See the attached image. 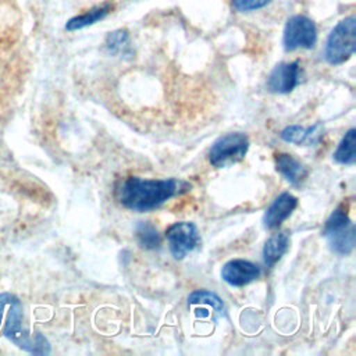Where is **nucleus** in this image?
Wrapping results in <instances>:
<instances>
[{
    "label": "nucleus",
    "mask_w": 356,
    "mask_h": 356,
    "mask_svg": "<svg viewBox=\"0 0 356 356\" xmlns=\"http://www.w3.org/2000/svg\"><path fill=\"white\" fill-rule=\"evenodd\" d=\"M334 160L339 164L353 165L356 161V129L350 128L342 140L339 142L337 150L332 154Z\"/></svg>",
    "instance_id": "obj_15"
},
{
    "label": "nucleus",
    "mask_w": 356,
    "mask_h": 356,
    "mask_svg": "<svg viewBox=\"0 0 356 356\" xmlns=\"http://www.w3.org/2000/svg\"><path fill=\"white\" fill-rule=\"evenodd\" d=\"M170 252L174 259L181 260L200 243V235L193 222L179 221L174 222L165 229Z\"/></svg>",
    "instance_id": "obj_6"
},
{
    "label": "nucleus",
    "mask_w": 356,
    "mask_h": 356,
    "mask_svg": "<svg viewBox=\"0 0 356 356\" xmlns=\"http://www.w3.org/2000/svg\"><path fill=\"white\" fill-rule=\"evenodd\" d=\"M275 168L293 186H300L309 175L306 165L288 153L275 154Z\"/></svg>",
    "instance_id": "obj_11"
},
{
    "label": "nucleus",
    "mask_w": 356,
    "mask_h": 356,
    "mask_svg": "<svg viewBox=\"0 0 356 356\" xmlns=\"http://www.w3.org/2000/svg\"><path fill=\"white\" fill-rule=\"evenodd\" d=\"M135 238L138 245L146 250L159 249L161 245V236L157 228L149 221H139L135 227Z\"/></svg>",
    "instance_id": "obj_16"
},
{
    "label": "nucleus",
    "mask_w": 356,
    "mask_h": 356,
    "mask_svg": "<svg viewBox=\"0 0 356 356\" xmlns=\"http://www.w3.org/2000/svg\"><path fill=\"white\" fill-rule=\"evenodd\" d=\"M0 328L6 338L26 352L35 355H46L50 352V345L42 334L31 335V332L24 328L21 303L10 293L0 295Z\"/></svg>",
    "instance_id": "obj_2"
},
{
    "label": "nucleus",
    "mask_w": 356,
    "mask_h": 356,
    "mask_svg": "<svg viewBox=\"0 0 356 356\" xmlns=\"http://www.w3.org/2000/svg\"><path fill=\"white\" fill-rule=\"evenodd\" d=\"M111 8H113V6L108 1H106L103 4H99V6H95V7L86 10L85 13L70 18L65 24V29L72 32V31H78V29H83L86 26H90V25L96 24L97 21H102L103 18H106L110 14Z\"/></svg>",
    "instance_id": "obj_12"
},
{
    "label": "nucleus",
    "mask_w": 356,
    "mask_h": 356,
    "mask_svg": "<svg viewBox=\"0 0 356 356\" xmlns=\"http://www.w3.org/2000/svg\"><path fill=\"white\" fill-rule=\"evenodd\" d=\"M188 303L189 305H207L220 313L224 310V302L221 300V298L218 295H216L214 292H210L206 289L193 291L188 298Z\"/></svg>",
    "instance_id": "obj_19"
},
{
    "label": "nucleus",
    "mask_w": 356,
    "mask_h": 356,
    "mask_svg": "<svg viewBox=\"0 0 356 356\" xmlns=\"http://www.w3.org/2000/svg\"><path fill=\"white\" fill-rule=\"evenodd\" d=\"M298 207V199L291 195L289 192L281 193L275 200L270 204L267 209L264 217H263V224L267 229H274L280 227L291 214L292 211Z\"/></svg>",
    "instance_id": "obj_9"
},
{
    "label": "nucleus",
    "mask_w": 356,
    "mask_h": 356,
    "mask_svg": "<svg viewBox=\"0 0 356 356\" xmlns=\"http://www.w3.org/2000/svg\"><path fill=\"white\" fill-rule=\"evenodd\" d=\"M104 46L107 51L113 56L122 54V56H132L134 50L129 40V33L127 29H115L106 36Z\"/></svg>",
    "instance_id": "obj_17"
},
{
    "label": "nucleus",
    "mask_w": 356,
    "mask_h": 356,
    "mask_svg": "<svg viewBox=\"0 0 356 356\" xmlns=\"http://www.w3.org/2000/svg\"><path fill=\"white\" fill-rule=\"evenodd\" d=\"M191 184L177 179H145L128 177L115 186V197L124 207L134 211H149L160 207L168 199L185 193Z\"/></svg>",
    "instance_id": "obj_1"
},
{
    "label": "nucleus",
    "mask_w": 356,
    "mask_h": 356,
    "mask_svg": "<svg viewBox=\"0 0 356 356\" xmlns=\"http://www.w3.org/2000/svg\"><path fill=\"white\" fill-rule=\"evenodd\" d=\"M327 239H328L330 248L335 253L342 254V256L349 254L353 250L355 242H356V228H355V224L352 222L345 229L327 236Z\"/></svg>",
    "instance_id": "obj_14"
},
{
    "label": "nucleus",
    "mask_w": 356,
    "mask_h": 356,
    "mask_svg": "<svg viewBox=\"0 0 356 356\" xmlns=\"http://www.w3.org/2000/svg\"><path fill=\"white\" fill-rule=\"evenodd\" d=\"M273 0H231L232 7L239 13H249L268 6Z\"/></svg>",
    "instance_id": "obj_20"
},
{
    "label": "nucleus",
    "mask_w": 356,
    "mask_h": 356,
    "mask_svg": "<svg viewBox=\"0 0 356 356\" xmlns=\"http://www.w3.org/2000/svg\"><path fill=\"white\" fill-rule=\"evenodd\" d=\"M352 224V220L348 216V211L343 206H338L331 216L327 218L325 224H324V229H323V235L327 238L332 234H337L342 229H345L346 227H349Z\"/></svg>",
    "instance_id": "obj_18"
},
{
    "label": "nucleus",
    "mask_w": 356,
    "mask_h": 356,
    "mask_svg": "<svg viewBox=\"0 0 356 356\" xmlns=\"http://www.w3.org/2000/svg\"><path fill=\"white\" fill-rule=\"evenodd\" d=\"M289 248V232L282 231L273 234L264 243L263 259L267 267H273Z\"/></svg>",
    "instance_id": "obj_13"
},
{
    "label": "nucleus",
    "mask_w": 356,
    "mask_h": 356,
    "mask_svg": "<svg viewBox=\"0 0 356 356\" xmlns=\"http://www.w3.org/2000/svg\"><path fill=\"white\" fill-rule=\"evenodd\" d=\"M302 78V68L299 61L281 63L268 75L267 88L273 93H289L299 83Z\"/></svg>",
    "instance_id": "obj_7"
},
{
    "label": "nucleus",
    "mask_w": 356,
    "mask_h": 356,
    "mask_svg": "<svg viewBox=\"0 0 356 356\" xmlns=\"http://www.w3.org/2000/svg\"><path fill=\"white\" fill-rule=\"evenodd\" d=\"M281 139L288 143L295 145H306V146H314L320 143V140L324 136V127L323 124L317 122L313 127H300V125H288L285 127L281 134Z\"/></svg>",
    "instance_id": "obj_10"
},
{
    "label": "nucleus",
    "mask_w": 356,
    "mask_h": 356,
    "mask_svg": "<svg viewBox=\"0 0 356 356\" xmlns=\"http://www.w3.org/2000/svg\"><path fill=\"white\" fill-rule=\"evenodd\" d=\"M249 149V138L243 132H231L220 136L209 152V161L216 168L231 167L242 161Z\"/></svg>",
    "instance_id": "obj_4"
},
{
    "label": "nucleus",
    "mask_w": 356,
    "mask_h": 356,
    "mask_svg": "<svg viewBox=\"0 0 356 356\" xmlns=\"http://www.w3.org/2000/svg\"><path fill=\"white\" fill-rule=\"evenodd\" d=\"M356 50V17L349 15L341 19L328 35L324 56L331 65L348 61Z\"/></svg>",
    "instance_id": "obj_3"
},
{
    "label": "nucleus",
    "mask_w": 356,
    "mask_h": 356,
    "mask_svg": "<svg viewBox=\"0 0 356 356\" xmlns=\"http://www.w3.org/2000/svg\"><path fill=\"white\" fill-rule=\"evenodd\" d=\"M317 40V28L313 19L306 15H292L284 28V49L293 51L298 49H312Z\"/></svg>",
    "instance_id": "obj_5"
},
{
    "label": "nucleus",
    "mask_w": 356,
    "mask_h": 356,
    "mask_svg": "<svg viewBox=\"0 0 356 356\" xmlns=\"http://www.w3.org/2000/svg\"><path fill=\"white\" fill-rule=\"evenodd\" d=\"M260 268L243 259H234L227 261L221 268V278L231 286H243L260 277Z\"/></svg>",
    "instance_id": "obj_8"
}]
</instances>
